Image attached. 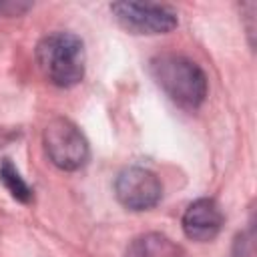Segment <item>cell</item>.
<instances>
[{
  "instance_id": "52a82bcc",
  "label": "cell",
  "mask_w": 257,
  "mask_h": 257,
  "mask_svg": "<svg viewBox=\"0 0 257 257\" xmlns=\"http://www.w3.org/2000/svg\"><path fill=\"white\" fill-rule=\"evenodd\" d=\"M124 257H185V251L161 233H145L133 239Z\"/></svg>"
},
{
  "instance_id": "ba28073f",
  "label": "cell",
  "mask_w": 257,
  "mask_h": 257,
  "mask_svg": "<svg viewBox=\"0 0 257 257\" xmlns=\"http://www.w3.org/2000/svg\"><path fill=\"white\" fill-rule=\"evenodd\" d=\"M0 183L4 185V189L20 203H30L32 201V189L30 185L24 181V177L20 175V171L14 167V163L10 159H2L0 161Z\"/></svg>"
},
{
  "instance_id": "5b68a950",
  "label": "cell",
  "mask_w": 257,
  "mask_h": 257,
  "mask_svg": "<svg viewBox=\"0 0 257 257\" xmlns=\"http://www.w3.org/2000/svg\"><path fill=\"white\" fill-rule=\"evenodd\" d=\"M114 197L128 211H149L163 199V183L145 167H126L114 179Z\"/></svg>"
},
{
  "instance_id": "3957f363",
  "label": "cell",
  "mask_w": 257,
  "mask_h": 257,
  "mask_svg": "<svg viewBox=\"0 0 257 257\" xmlns=\"http://www.w3.org/2000/svg\"><path fill=\"white\" fill-rule=\"evenodd\" d=\"M42 145L48 161L60 171H78L88 163L90 149L82 131L64 116H54L42 131Z\"/></svg>"
},
{
  "instance_id": "277c9868",
  "label": "cell",
  "mask_w": 257,
  "mask_h": 257,
  "mask_svg": "<svg viewBox=\"0 0 257 257\" xmlns=\"http://www.w3.org/2000/svg\"><path fill=\"white\" fill-rule=\"evenodd\" d=\"M110 12L116 22L133 34H167L179 24L177 12L171 6L155 2H114L110 4Z\"/></svg>"
},
{
  "instance_id": "7a4b0ae2",
  "label": "cell",
  "mask_w": 257,
  "mask_h": 257,
  "mask_svg": "<svg viewBox=\"0 0 257 257\" xmlns=\"http://www.w3.org/2000/svg\"><path fill=\"white\" fill-rule=\"evenodd\" d=\"M34 58L44 78L60 88L76 86L86 72L84 42L64 30L42 36L34 48Z\"/></svg>"
},
{
  "instance_id": "8992f818",
  "label": "cell",
  "mask_w": 257,
  "mask_h": 257,
  "mask_svg": "<svg viewBox=\"0 0 257 257\" xmlns=\"http://www.w3.org/2000/svg\"><path fill=\"white\" fill-rule=\"evenodd\" d=\"M223 223H225V217H223L219 203L215 199H209V197L193 201L185 209L183 219H181L183 233L189 239L199 241V243L213 241L221 233Z\"/></svg>"
},
{
  "instance_id": "6da1fadb",
  "label": "cell",
  "mask_w": 257,
  "mask_h": 257,
  "mask_svg": "<svg viewBox=\"0 0 257 257\" xmlns=\"http://www.w3.org/2000/svg\"><path fill=\"white\" fill-rule=\"evenodd\" d=\"M149 72L161 90L179 106L187 110L199 108L209 92L205 70L185 54L161 52L151 58Z\"/></svg>"
}]
</instances>
